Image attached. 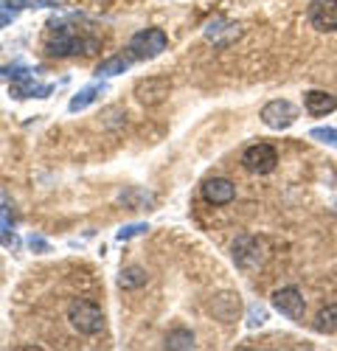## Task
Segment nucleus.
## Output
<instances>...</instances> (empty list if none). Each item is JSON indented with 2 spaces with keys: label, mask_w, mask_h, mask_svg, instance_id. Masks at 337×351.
Masks as SVG:
<instances>
[{
  "label": "nucleus",
  "mask_w": 337,
  "mask_h": 351,
  "mask_svg": "<svg viewBox=\"0 0 337 351\" xmlns=\"http://www.w3.org/2000/svg\"><path fill=\"white\" fill-rule=\"evenodd\" d=\"M99 48L96 37H84L68 23H51L45 34V51L51 56H73V53H93Z\"/></svg>",
  "instance_id": "f257e3e1"
},
{
  "label": "nucleus",
  "mask_w": 337,
  "mask_h": 351,
  "mask_svg": "<svg viewBox=\"0 0 337 351\" xmlns=\"http://www.w3.org/2000/svg\"><path fill=\"white\" fill-rule=\"evenodd\" d=\"M68 320L79 335H99L104 329V312L90 298H73L68 304Z\"/></svg>",
  "instance_id": "f03ea898"
},
{
  "label": "nucleus",
  "mask_w": 337,
  "mask_h": 351,
  "mask_svg": "<svg viewBox=\"0 0 337 351\" xmlns=\"http://www.w3.org/2000/svg\"><path fill=\"white\" fill-rule=\"evenodd\" d=\"M231 256H234V265L239 270H256L267 258V245H264V239L253 237V233H242L231 247Z\"/></svg>",
  "instance_id": "7ed1b4c3"
},
{
  "label": "nucleus",
  "mask_w": 337,
  "mask_h": 351,
  "mask_svg": "<svg viewBox=\"0 0 337 351\" xmlns=\"http://www.w3.org/2000/svg\"><path fill=\"white\" fill-rule=\"evenodd\" d=\"M168 48V37L160 28H144L129 40V53L135 60H155L163 51Z\"/></svg>",
  "instance_id": "20e7f679"
},
{
  "label": "nucleus",
  "mask_w": 337,
  "mask_h": 351,
  "mask_svg": "<svg viewBox=\"0 0 337 351\" xmlns=\"http://www.w3.org/2000/svg\"><path fill=\"white\" fill-rule=\"evenodd\" d=\"M278 163V152L270 143H253L242 152V166L250 174H270Z\"/></svg>",
  "instance_id": "39448f33"
},
{
  "label": "nucleus",
  "mask_w": 337,
  "mask_h": 351,
  "mask_svg": "<svg viewBox=\"0 0 337 351\" xmlns=\"http://www.w3.org/2000/svg\"><path fill=\"white\" fill-rule=\"evenodd\" d=\"M295 119H298V110L287 99H273L262 107V121L270 130H287L295 124Z\"/></svg>",
  "instance_id": "423d86ee"
},
{
  "label": "nucleus",
  "mask_w": 337,
  "mask_h": 351,
  "mask_svg": "<svg viewBox=\"0 0 337 351\" xmlns=\"http://www.w3.org/2000/svg\"><path fill=\"white\" fill-rule=\"evenodd\" d=\"M309 25L321 34H332L337 32V0H312L306 9Z\"/></svg>",
  "instance_id": "0eeeda50"
},
{
  "label": "nucleus",
  "mask_w": 337,
  "mask_h": 351,
  "mask_svg": "<svg viewBox=\"0 0 337 351\" xmlns=\"http://www.w3.org/2000/svg\"><path fill=\"white\" fill-rule=\"evenodd\" d=\"M172 93V82L166 76H147L135 84V99L147 107H155L160 101H166V96Z\"/></svg>",
  "instance_id": "6e6552de"
},
{
  "label": "nucleus",
  "mask_w": 337,
  "mask_h": 351,
  "mask_svg": "<svg viewBox=\"0 0 337 351\" xmlns=\"http://www.w3.org/2000/svg\"><path fill=\"white\" fill-rule=\"evenodd\" d=\"M273 306H275L281 315H284V317L295 320V324H301L303 312H306V301H303V295H301L295 287H281V289H275V292H273Z\"/></svg>",
  "instance_id": "1a4fd4ad"
},
{
  "label": "nucleus",
  "mask_w": 337,
  "mask_h": 351,
  "mask_svg": "<svg viewBox=\"0 0 337 351\" xmlns=\"http://www.w3.org/2000/svg\"><path fill=\"white\" fill-rule=\"evenodd\" d=\"M203 34H205L208 43L225 48V45H231L234 40L242 37V25H239V23H231V20H225V17H214L211 23H205Z\"/></svg>",
  "instance_id": "9d476101"
},
{
  "label": "nucleus",
  "mask_w": 337,
  "mask_h": 351,
  "mask_svg": "<svg viewBox=\"0 0 337 351\" xmlns=\"http://www.w3.org/2000/svg\"><path fill=\"white\" fill-rule=\"evenodd\" d=\"M203 197L211 206H228V202L236 199V186L228 178H211L203 183Z\"/></svg>",
  "instance_id": "9b49d317"
},
{
  "label": "nucleus",
  "mask_w": 337,
  "mask_h": 351,
  "mask_svg": "<svg viewBox=\"0 0 337 351\" xmlns=\"http://www.w3.org/2000/svg\"><path fill=\"white\" fill-rule=\"evenodd\" d=\"M303 107L309 115L321 119V115H329L337 110V96H332L326 90H309V93H303Z\"/></svg>",
  "instance_id": "f8f14e48"
},
{
  "label": "nucleus",
  "mask_w": 337,
  "mask_h": 351,
  "mask_svg": "<svg viewBox=\"0 0 337 351\" xmlns=\"http://www.w3.org/2000/svg\"><path fill=\"white\" fill-rule=\"evenodd\" d=\"M9 90H12L14 99H32V96L34 99H45L53 90V84H37L34 76H25V79H14Z\"/></svg>",
  "instance_id": "ddd939ff"
},
{
  "label": "nucleus",
  "mask_w": 337,
  "mask_h": 351,
  "mask_svg": "<svg viewBox=\"0 0 337 351\" xmlns=\"http://www.w3.org/2000/svg\"><path fill=\"white\" fill-rule=\"evenodd\" d=\"M101 93H104V84H88L84 90H79V93L71 99L68 110H71V112H79V110H84V107H90Z\"/></svg>",
  "instance_id": "4468645a"
},
{
  "label": "nucleus",
  "mask_w": 337,
  "mask_h": 351,
  "mask_svg": "<svg viewBox=\"0 0 337 351\" xmlns=\"http://www.w3.org/2000/svg\"><path fill=\"white\" fill-rule=\"evenodd\" d=\"M315 332H321V335L337 332V304H329L315 315Z\"/></svg>",
  "instance_id": "2eb2a0df"
},
{
  "label": "nucleus",
  "mask_w": 337,
  "mask_h": 351,
  "mask_svg": "<svg viewBox=\"0 0 337 351\" xmlns=\"http://www.w3.org/2000/svg\"><path fill=\"white\" fill-rule=\"evenodd\" d=\"M147 270L144 267H138V265H132V267H124L121 270V276H118V284L124 287V289H138V287H144L147 284Z\"/></svg>",
  "instance_id": "dca6fc26"
},
{
  "label": "nucleus",
  "mask_w": 337,
  "mask_h": 351,
  "mask_svg": "<svg viewBox=\"0 0 337 351\" xmlns=\"http://www.w3.org/2000/svg\"><path fill=\"white\" fill-rule=\"evenodd\" d=\"M129 65H132V60H127V56H112V60H104L96 68V73L99 76H118V73H127Z\"/></svg>",
  "instance_id": "f3484780"
},
{
  "label": "nucleus",
  "mask_w": 337,
  "mask_h": 351,
  "mask_svg": "<svg viewBox=\"0 0 337 351\" xmlns=\"http://www.w3.org/2000/svg\"><path fill=\"white\" fill-rule=\"evenodd\" d=\"M166 348H194V335L188 329H175L166 337Z\"/></svg>",
  "instance_id": "a211bd4d"
},
{
  "label": "nucleus",
  "mask_w": 337,
  "mask_h": 351,
  "mask_svg": "<svg viewBox=\"0 0 337 351\" xmlns=\"http://www.w3.org/2000/svg\"><path fill=\"white\" fill-rule=\"evenodd\" d=\"M147 230H149V225H147V222H129V225L118 228V233H116V239H118V242H129V239L140 237V233H147Z\"/></svg>",
  "instance_id": "6ab92c4d"
},
{
  "label": "nucleus",
  "mask_w": 337,
  "mask_h": 351,
  "mask_svg": "<svg viewBox=\"0 0 337 351\" xmlns=\"http://www.w3.org/2000/svg\"><path fill=\"white\" fill-rule=\"evenodd\" d=\"M264 320H267V309H264L262 304H250V306H247V326H250V329L262 326Z\"/></svg>",
  "instance_id": "aec40b11"
},
{
  "label": "nucleus",
  "mask_w": 337,
  "mask_h": 351,
  "mask_svg": "<svg viewBox=\"0 0 337 351\" xmlns=\"http://www.w3.org/2000/svg\"><path fill=\"white\" fill-rule=\"evenodd\" d=\"M309 135H312L315 141H321L326 146H334V149H337V130H332V127H315Z\"/></svg>",
  "instance_id": "412c9836"
},
{
  "label": "nucleus",
  "mask_w": 337,
  "mask_h": 351,
  "mask_svg": "<svg viewBox=\"0 0 337 351\" xmlns=\"http://www.w3.org/2000/svg\"><path fill=\"white\" fill-rule=\"evenodd\" d=\"M28 245H32V250L48 253V242H45V239H40V237H32V239H28Z\"/></svg>",
  "instance_id": "4be33fe9"
},
{
  "label": "nucleus",
  "mask_w": 337,
  "mask_h": 351,
  "mask_svg": "<svg viewBox=\"0 0 337 351\" xmlns=\"http://www.w3.org/2000/svg\"><path fill=\"white\" fill-rule=\"evenodd\" d=\"M12 228V214L9 208H0V230H9Z\"/></svg>",
  "instance_id": "5701e85b"
},
{
  "label": "nucleus",
  "mask_w": 337,
  "mask_h": 351,
  "mask_svg": "<svg viewBox=\"0 0 337 351\" xmlns=\"http://www.w3.org/2000/svg\"><path fill=\"white\" fill-rule=\"evenodd\" d=\"M14 14H17V9H6V12H0V25L12 23V20H14Z\"/></svg>",
  "instance_id": "b1692460"
}]
</instances>
